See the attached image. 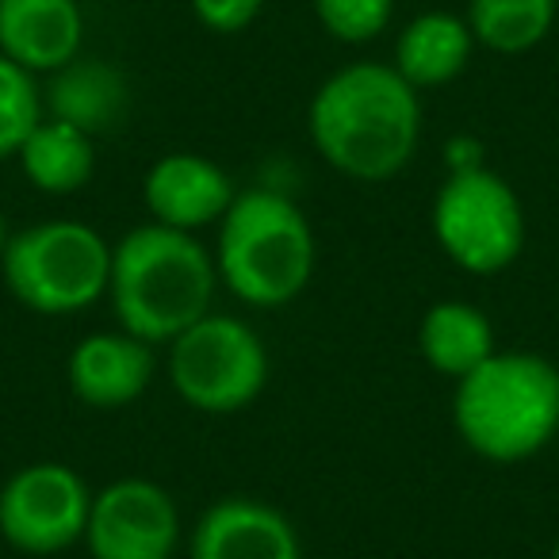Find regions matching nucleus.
Masks as SVG:
<instances>
[{"label": "nucleus", "mask_w": 559, "mask_h": 559, "mask_svg": "<svg viewBox=\"0 0 559 559\" xmlns=\"http://www.w3.org/2000/svg\"><path fill=\"white\" fill-rule=\"evenodd\" d=\"M85 544L93 559H173L180 548V510L154 479H116L93 490Z\"/></svg>", "instance_id": "obj_9"}, {"label": "nucleus", "mask_w": 559, "mask_h": 559, "mask_svg": "<svg viewBox=\"0 0 559 559\" xmlns=\"http://www.w3.org/2000/svg\"><path fill=\"white\" fill-rule=\"evenodd\" d=\"M9 223H4V211H0V257H4V249H9Z\"/></svg>", "instance_id": "obj_23"}, {"label": "nucleus", "mask_w": 559, "mask_h": 559, "mask_svg": "<svg viewBox=\"0 0 559 559\" xmlns=\"http://www.w3.org/2000/svg\"><path fill=\"white\" fill-rule=\"evenodd\" d=\"M444 154H449V173L479 169V165H483V146L475 139H452Z\"/></svg>", "instance_id": "obj_22"}, {"label": "nucleus", "mask_w": 559, "mask_h": 559, "mask_svg": "<svg viewBox=\"0 0 559 559\" xmlns=\"http://www.w3.org/2000/svg\"><path fill=\"white\" fill-rule=\"evenodd\" d=\"M215 288V253L188 230L142 223L111 246V314L146 345H169L211 314Z\"/></svg>", "instance_id": "obj_2"}, {"label": "nucleus", "mask_w": 559, "mask_h": 559, "mask_svg": "<svg viewBox=\"0 0 559 559\" xmlns=\"http://www.w3.org/2000/svg\"><path fill=\"white\" fill-rule=\"evenodd\" d=\"M188 559H304V544L276 506L230 495L200 513Z\"/></svg>", "instance_id": "obj_11"}, {"label": "nucleus", "mask_w": 559, "mask_h": 559, "mask_svg": "<svg viewBox=\"0 0 559 559\" xmlns=\"http://www.w3.org/2000/svg\"><path fill=\"white\" fill-rule=\"evenodd\" d=\"M0 272L20 307L43 319H66L108 296L111 241L81 218H47L12 234Z\"/></svg>", "instance_id": "obj_5"}, {"label": "nucleus", "mask_w": 559, "mask_h": 559, "mask_svg": "<svg viewBox=\"0 0 559 559\" xmlns=\"http://www.w3.org/2000/svg\"><path fill=\"white\" fill-rule=\"evenodd\" d=\"M93 490L73 467L39 460L12 472L0 487V536L20 556H58L85 540Z\"/></svg>", "instance_id": "obj_8"}, {"label": "nucleus", "mask_w": 559, "mask_h": 559, "mask_svg": "<svg viewBox=\"0 0 559 559\" xmlns=\"http://www.w3.org/2000/svg\"><path fill=\"white\" fill-rule=\"evenodd\" d=\"M418 353L444 380H464L467 372L498 353L495 322L464 299H441L418 322Z\"/></svg>", "instance_id": "obj_16"}, {"label": "nucleus", "mask_w": 559, "mask_h": 559, "mask_svg": "<svg viewBox=\"0 0 559 559\" xmlns=\"http://www.w3.org/2000/svg\"><path fill=\"white\" fill-rule=\"evenodd\" d=\"M319 264L311 218L292 195L272 188L238 192L218 218L215 269L234 299L257 311L288 307L307 292Z\"/></svg>", "instance_id": "obj_4"}, {"label": "nucleus", "mask_w": 559, "mask_h": 559, "mask_svg": "<svg viewBox=\"0 0 559 559\" xmlns=\"http://www.w3.org/2000/svg\"><path fill=\"white\" fill-rule=\"evenodd\" d=\"M165 368L188 411L223 418L257 403L269 383V349L249 322L211 311L173 337Z\"/></svg>", "instance_id": "obj_6"}, {"label": "nucleus", "mask_w": 559, "mask_h": 559, "mask_svg": "<svg viewBox=\"0 0 559 559\" xmlns=\"http://www.w3.org/2000/svg\"><path fill=\"white\" fill-rule=\"evenodd\" d=\"M307 134L342 177L391 180L418 154L421 96L388 62L342 66L311 96Z\"/></svg>", "instance_id": "obj_1"}, {"label": "nucleus", "mask_w": 559, "mask_h": 559, "mask_svg": "<svg viewBox=\"0 0 559 559\" xmlns=\"http://www.w3.org/2000/svg\"><path fill=\"white\" fill-rule=\"evenodd\" d=\"M472 50L475 39L464 16L421 12L395 39V62L391 66L421 93V88H441L456 81L472 62Z\"/></svg>", "instance_id": "obj_15"}, {"label": "nucleus", "mask_w": 559, "mask_h": 559, "mask_svg": "<svg viewBox=\"0 0 559 559\" xmlns=\"http://www.w3.org/2000/svg\"><path fill=\"white\" fill-rule=\"evenodd\" d=\"M85 43L78 0H0V55L32 78L70 66Z\"/></svg>", "instance_id": "obj_13"}, {"label": "nucleus", "mask_w": 559, "mask_h": 559, "mask_svg": "<svg viewBox=\"0 0 559 559\" xmlns=\"http://www.w3.org/2000/svg\"><path fill=\"white\" fill-rule=\"evenodd\" d=\"M127 78L111 62L100 58H73L70 66L50 73L43 88V116L62 119L85 134H104L108 127L119 123L127 111Z\"/></svg>", "instance_id": "obj_14"}, {"label": "nucleus", "mask_w": 559, "mask_h": 559, "mask_svg": "<svg viewBox=\"0 0 559 559\" xmlns=\"http://www.w3.org/2000/svg\"><path fill=\"white\" fill-rule=\"evenodd\" d=\"M188 4H192L195 20L215 35L246 32L264 9V0H188Z\"/></svg>", "instance_id": "obj_21"}, {"label": "nucleus", "mask_w": 559, "mask_h": 559, "mask_svg": "<svg viewBox=\"0 0 559 559\" xmlns=\"http://www.w3.org/2000/svg\"><path fill=\"white\" fill-rule=\"evenodd\" d=\"M429 218L444 257L472 276L506 272L525 249V207L510 180L487 165L449 173Z\"/></svg>", "instance_id": "obj_7"}, {"label": "nucleus", "mask_w": 559, "mask_h": 559, "mask_svg": "<svg viewBox=\"0 0 559 559\" xmlns=\"http://www.w3.org/2000/svg\"><path fill=\"white\" fill-rule=\"evenodd\" d=\"M311 4L322 32L349 47L372 43L376 35L388 32L395 16V0H311Z\"/></svg>", "instance_id": "obj_20"}, {"label": "nucleus", "mask_w": 559, "mask_h": 559, "mask_svg": "<svg viewBox=\"0 0 559 559\" xmlns=\"http://www.w3.org/2000/svg\"><path fill=\"white\" fill-rule=\"evenodd\" d=\"M452 429L487 464H525L559 433V368L540 353L498 349L456 380Z\"/></svg>", "instance_id": "obj_3"}, {"label": "nucleus", "mask_w": 559, "mask_h": 559, "mask_svg": "<svg viewBox=\"0 0 559 559\" xmlns=\"http://www.w3.org/2000/svg\"><path fill=\"white\" fill-rule=\"evenodd\" d=\"M43 119V88L27 70L0 55V162L20 154Z\"/></svg>", "instance_id": "obj_19"}, {"label": "nucleus", "mask_w": 559, "mask_h": 559, "mask_svg": "<svg viewBox=\"0 0 559 559\" xmlns=\"http://www.w3.org/2000/svg\"><path fill=\"white\" fill-rule=\"evenodd\" d=\"M27 185L47 195H73L96 173V139L62 119L43 116L16 154Z\"/></svg>", "instance_id": "obj_17"}, {"label": "nucleus", "mask_w": 559, "mask_h": 559, "mask_svg": "<svg viewBox=\"0 0 559 559\" xmlns=\"http://www.w3.org/2000/svg\"><path fill=\"white\" fill-rule=\"evenodd\" d=\"M154 345L139 342L127 330H108L73 345L66 380L78 403L93 411H123L146 395V388L154 383Z\"/></svg>", "instance_id": "obj_12"}, {"label": "nucleus", "mask_w": 559, "mask_h": 559, "mask_svg": "<svg viewBox=\"0 0 559 559\" xmlns=\"http://www.w3.org/2000/svg\"><path fill=\"white\" fill-rule=\"evenodd\" d=\"M551 559H559V536H556V544H551Z\"/></svg>", "instance_id": "obj_24"}, {"label": "nucleus", "mask_w": 559, "mask_h": 559, "mask_svg": "<svg viewBox=\"0 0 559 559\" xmlns=\"http://www.w3.org/2000/svg\"><path fill=\"white\" fill-rule=\"evenodd\" d=\"M234 188L230 173L218 169L203 154H165L142 177V203L150 223L173 226V230H203L230 211Z\"/></svg>", "instance_id": "obj_10"}, {"label": "nucleus", "mask_w": 559, "mask_h": 559, "mask_svg": "<svg viewBox=\"0 0 559 559\" xmlns=\"http://www.w3.org/2000/svg\"><path fill=\"white\" fill-rule=\"evenodd\" d=\"M559 0H472L467 27L475 47L495 55H528L551 35Z\"/></svg>", "instance_id": "obj_18"}]
</instances>
